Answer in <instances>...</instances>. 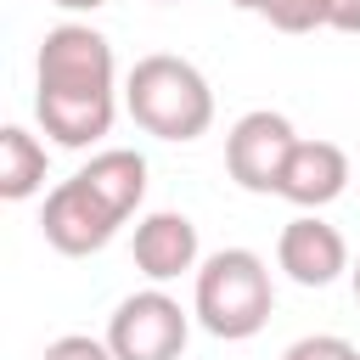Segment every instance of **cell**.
Returning a JSON list of instances; mask_svg holds the SVG:
<instances>
[{"instance_id":"cell-1","label":"cell","mask_w":360,"mask_h":360,"mask_svg":"<svg viewBox=\"0 0 360 360\" xmlns=\"http://www.w3.org/2000/svg\"><path fill=\"white\" fill-rule=\"evenodd\" d=\"M124 107H129V118H135L146 135H158V141H197V135H208V124H214V90H208V79H202L186 56H169V51L141 56V62L129 68V79H124Z\"/></svg>"},{"instance_id":"cell-2","label":"cell","mask_w":360,"mask_h":360,"mask_svg":"<svg viewBox=\"0 0 360 360\" xmlns=\"http://www.w3.org/2000/svg\"><path fill=\"white\" fill-rule=\"evenodd\" d=\"M270 309H276V287H270V270L253 248H219L197 264V321H202V332L242 343V338L264 332Z\"/></svg>"},{"instance_id":"cell-3","label":"cell","mask_w":360,"mask_h":360,"mask_svg":"<svg viewBox=\"0 0 360 360\" xmlns=\"http://www.w3.org/2000/svg\"><path fill=\"white\" fill-rule=\"evenodd\" d=\"M112 73H118L112 45L90 22H56L39 39L34 90H51V96H112Z\"/></svg>"},{"instance_id":"cell-4","label":"cell","mask_w":360,"mask_h":360,"mask_svg":"<svg viewBox=\"0 0 360 360\" xmlns=\"http://www.w3.org/2000/svg\"><path fill=\"white\" fill-rule=\"evenodd\" d=\"M186 338H191V321H186V309L163 287L129 292L112 309V321H107L112 360H180L186 354Z\"/></svg>"},{"instance_id":"cell-5","label":"cell","mask_w":360,"mask_h":360,"mask_svg":"<svg viewBox=\"0 0 360 360\" xmlns=\"http://www.w3.org/2000/svg\"><path fill=\"white\" fill-rule=\"evenodd\" d=\"M292 146H298L292 124H287L281 112L259 107V112H242V118L231 124V135H225V169H231V180H236L242 191L270 197V191L281 186V174H287Z\"/></svg>"},{"instance_id":"cell-6","label":"cell","mask_w":360,"mask_h":360,"mask_svg":"<svg viewBox=\"0 0 360 360\" xmlns=\"http://www.w3.org/2000/svg\"><path fill=\"white\" fill-rule=\"evenodd\" d=\"M124 219L73 174V180H62V186H51L45 191V208H39V231H45V242L56 248V253H68V259H84V253H101L107 242H112V231H118Z\"/></svg>"},{"instance_id":"cell-7","label":"cell","mask_w":360,"mask_h":360,"mask_svg":"<svg viewBox=\"0 0 360 360\" xmlns=\"http://www.w3.org/2000/svg\"><path fill=\"white\" fill-rule=\"evenodd\" d=\"M276 264L298 281V287H332L343 270H349V242L338 225L315 219V214H298L281 225L276 236Z\"/></svg>"},{"instance_id":"cell-8","label":"cell","mask_w":360,"mask_h":360,"mask_svg":"<svg viewBox=\"0 0 360 360\" xmlns=\"http://www.w3.org/2000/svg\"><path fill=\"white\" fill-rule=\"evenodd\" d=\"M343 186H349V152L338 141H298L276 197H287L298 208H326L343 197Z\"/></svg>"},{"instance_id":"cell-9","label":"cell","mask_w":360,"mask_h":360,"mask_svg":"<svg viewBox=\"0 0 360 360\" xmlns=\"http://www.w3.org/2000/svg\"><path fill=\"white\" fill-rule=\"evenodd\" d=\"M135 264L152 281H174V276L197 270V225L186 214H174V208L146 214L135 225Z\"/></svg>"},{"instance_id":"cell-10","label":"cell","mask_w":360,"mask_h":360,"mask_svg":"<svg viewBox=\"0 0 360 360\" xmlns=\"http://www.w3.org/2000/svg\"><path fill=\"white\" fill-rule=\"evenodd\" d=\"M34 118L56 146L79 152V146H96L112 129L118 101L112 96H51V90H34Z\"/></svg>"},{"instance_id":"cell-11","label":"cell","mask_w":360,"mask_h":360,"mask_svg":"<svg viewBox=\"0 0 360 360\" xmlns=\"http://www.w3.org/2000/svg\"><path fill=\"white\" fill-rule=\"evenodd\" d=\"M79 180H84L118 219H129V214L141 208V197H146V158L129 152V146H107V152H96V158L79 169Z\"/></svg>"},{"instance_id":"cell-12","label":"cell","mask_w":360,"mask_h":360,"mask_svg":"<svg viewBox=\"0 0 360 360\" xmlns=\"http://www.w3.org/2000/svg\"><path fill=\"white\" fill-rule=\"evenodd\" d=\"M39 186H45V146L22 124H6L0 129V197L28 202Z\"/></svg>"},{"instance_id":"cell-13","label":"cell","mask_w":360,"mask_h":360,"mask_svg":"<svg viewBox=\"0 0 360 360\" xmlns=\"http://www.w3.org/2000/svg\"><path fill=\"white\" fill-rule=\"evenodd\" d=\"M259 17L281 34H309V28H326V0H264Z\"/></svg>"},{"instance_id":"cell-14","label":"cell","mask_w":360,"mask_h":360,"mask_svg":"<svg viewBox=\"0 0 360 360\" xmlns=\"http://www.w3.org/2000/svg\"><path fill=\"white\" fill-rule=\"evenodd\" d=\"M281 360H360V349L338 332H315V338H298Z\"/></svg>"},{"instance_id":"cell-15","label":"cell","mask_w":360,"mask_h":360,"mask_svg":"<svg viewBox=\"0 0 360 360\" xmlns=\"http://www.w3.org/2000/svg\"><path fill=\"white\" fill-rule=\"evenodd\" d=\"M39 360H112V349H107V338H84V332H68V338L45 343V354H39Z\"/></svg>"},{"instance_id":"cell-16","label":"cell","mask_w":360,"mask_h":360,"mask_svg":"<svg viewBox=\"0 0 360 360\" xmlns=\"http://www.w3.org/2000/svg\"><path fill=\"white\" fill-rule=\"evenodd\" d=\"M326 28L360 34V0H326Z\"/></svg>"},{"instance_id":"cell-17","label":"cell","mask_w":360,"mask_h":360,"mask_svg":"<svg viewBox=\"0 0 360 360\" xmlns=\"http://www.w3.org/2000/svg\"><path fill=\"white\" fill-rule=\"evenodd\" d=\"M231 6H242V11H259V6H264V0H231Z\"/></svg>"},{"instance_id":"cell-18","label":"cell","mask_w":360,"mask_h":360,"mask_svg":"<svg viewBox=\"0 0 360 360\" xmlns=\"http://www.w3.org/2000/svg\"><path fill=\"white\" fill-rule=\"evenodd\" d=\"M349 276H354V298H360V264H354V270H349Z\"/></svg>"}]
</instances>
